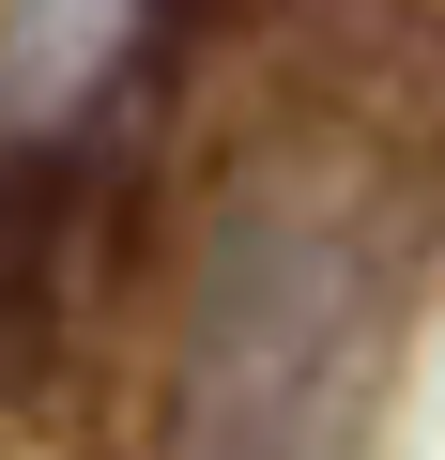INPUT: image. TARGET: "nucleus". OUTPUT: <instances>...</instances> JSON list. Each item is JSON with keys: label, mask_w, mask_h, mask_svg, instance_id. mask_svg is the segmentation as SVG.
<instances>
[{"label": "nucleus", "mask_w": 445, "mask_h": 460, "mask_svg": "<svg viewBox=\"0 0 445 460\" xmlns=\"http://www.w3.org/2000/svg\"><path fill=\"white\" fill-rule=\"evenodd\" d=\"M369 323H384V261H369L338 169L323 154L246 169L200 246V353H184L200 460H338Z\"/></svg>", "instance_id": "obj_1"}, {"label": "nucleus", "mask_w": 445, "mask_h": 460, "mask_svg": "<svg viewBox=\"0 0 445 460\" xmlns=\"http://www.w3.org/2000/svg\"><path fill=\"white\" fill-rule=\"evenodd\" d=\"M154 199V47L93 77V108H47L0 138V399H62L123 307Z\"/></svg>", "instance_id": "obj_2"}, {"label": "nucleus", "mask_w": 445, "mask_h": 460, "mask_svg": "<svg viewBox=\"0 0 445 460\" xmlns=\"http://www.w3.org/2000/svg\"><path fill=\"white\" fill-rule=\"evenodd\" d=\"M108 62H123V0H0V138L77 108Z\"/></svg>", "instance_id": "obj_3"}]
</instances>
